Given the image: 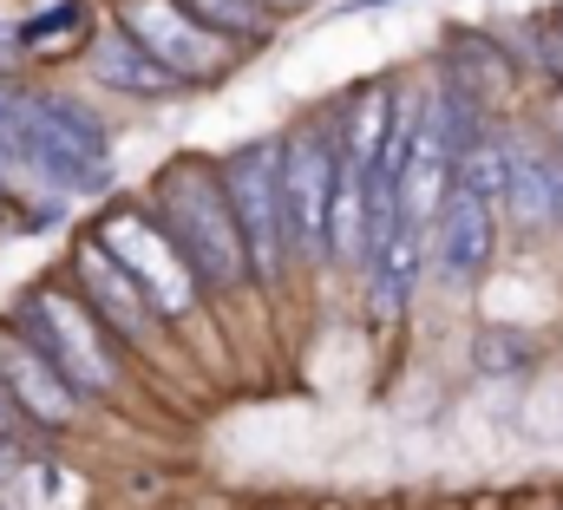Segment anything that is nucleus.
<instances>
[{
    "label": "nucleus",
    "mask_w": 563,
    "mask_h": 510,
    "mask_svg": "<svg viewBox=\"0 0 563 510\" xmlns=\"http://www.w3.org/2000/svg\"><path fill=\"white\" fill-rule=\"evenodd\" d=\"M144 203L157 210V223L170 230V243L184 250V262L197 268L210 308H243L263 301L256 295V268H250V243L223 184V157L203 151H177L144 177Z\"/></svg>",
    "instance_id": "nucleus-1"
},
{
    "label": "nucleus",
    "mask_w": 563,
    "mask_h": 510,
    "mask_svg": "<svg viewBox=\"0 0 563 510\" xmlns=\"http://www.w3.org/2000/svg\"><path fill=\"white\" fill-rule=\"evenodd\" d=\"M7 314L20 321V334L66 374V386L92 406V412H125L132 406V354L106 334V321L73 295L66 275H33L13 288Z\"/></svg>",
    "instance_id": "nucleus-2"
},
{
    "label": "nucleus",
    "mask_w": 563,
    "mask_h": 510,
    "mask_svg": "<svg viewBox=\"0 0 563 510\" xmlns=\"http://www.w3.org/2000/svg\"><path fill=\"white\" fill-rule=\"evenodd\" d=\"M341 177H347V151H341L334 99L314 106V112H295L282 125V197H288L301 281L334 275V197H341Z\"/></svg>",
    "instance_id": "nucleus-3"
},
{
    "label": "nucleus",
    "mask_w": 563,
    "mask_h": 510,
    "mask_svg": "<svg viewBox=\"0 0 563 510\" xmlns=\"http://www.w3.org/2000/svg\"><path fill=\"white\" fill-rule=\"evenodd\" d=\"M86 230L125 262V275L151 295V308L164 314L170 334H197V328H210V295H203V281H197V268L184 262V250L170 243V230L157 223V210L144 203V190L112 197Z\"/></svg>",
    "instance_id": "nucleus-4"
},
{
    "label": "nucleus",
    "mask_w": 563,
    "mask_h": 510,
    "mask_svg": "<svg viewBox=\"0 0 563 510\" xmlns=\"http://www.w3.org/2000/svg\"><path fill=\"white\" fill-rule=\"evenodd\" d=\"M223 184L250 243V268H256V295L263 308H276L288 281H301L295 268V230H288V197H282V131H256L243 144L223 151Z\"/></svg>",
    "instance_id": "nucleus-5"
},
{
    "label": "nucleus",
    "mask_w": 563,
    "mask_h": 510,
    "mask_svg": "<svg viewBox=\"0 0 563 510\" xmlns=\"http://www.w3.org/2000/svg\"><path fill=\"white\" fill-rule=\"evenodd\" d=\"M59 275L73 281V295L106 321V334H112L132 361H170V354H177V334L164 328V314L151 308V295L125 275V262L106 250L92 230H73Z\"/></svg>",
    "instance_id": "nucleus-6"
},
{
    "label": "nucleus",
    "mask_w": 563,
    "mask_h": 510,
    "mask_svg": "<svg viewBox=\"0 0 563 510\" xmlns=\"http://www.w3.org/2000/svg\"><path fill=\"white\" fill-rule=\"evenodd\" d=\"M112 20L139 40L164 73H177L190 92H223V86L250 66V59H243L217 26H203L184 0H112Z\"/></svg>",
    "instance_id": "nucleus-7"
},
{
    "label": "nucleus",
    "mask_w": 563,
    "mask_h": 510,
    "mask_svg": "<svg viewBox=\"0 0 563 510\" xmlns=\"http://www.w3.org/2000/svg\"><path fill=\"white\" fill-rule=\"evenodd\" d=\"M505 236H511L505 230V210L452 190V203L432 223V275H426V288H439L445 301L485 295L492 275H498V262H505Z\"/></svg>",
    "instance_id": "nucleus-8"
},
{
    "label": "nucleus",
    "mask_w": 563,
    "mask_h": 510,
    "mask_svg": "<svg viewBox=\"0 0 563 510\" xmlns=\"http://www.w3.org/2000/svg\"><path fill=\"white\" fill-rule=\"evenodd\" d=\"M432 73H445L459 92H472L492 119H525L531 59H525L511 40H498L492 26H445V33H439Z\"/></svg>",
    "instance_id": "nucleus-9"
},
{
    "label": "nucleus",
    "mask_w": 563,
    "mask_h": 510,
    "mask_svg": "<svg viewBox=\"0 0 563 510\" xmlns=\"http://www.w3.org/2000/svg\"><path fill=\"white\" fill-rule=\"evenodd\" d=\"M0 380H7V392L20 399V412L33 419V432H40L53 452L92 419V406H86V399L66 386V374L20 334V321H13L7 308H0Z\"/></svg>",
    "instance_id": "nucleus-10"
},
{
    "label": "nucleus",
    "mask_w": 563,
    "mask_h": 510,
    "mask_svg": "<svg viewBox=\"0 0 563 510\" xmlns=\"http://www.w3.org/2000/svg\"><path fill=\"white\" fill-rule=\"evenodd\" d=\"M426 275H432V236L400 223L380 250L367 255V268L354 281L361 288V314H367L374 334H394L413 314V301L426 295Z\"/></svg>",
    "instance_id": "nucleus-11"
},
{
    "label": "nucleus",
    "mask_w": 563,
    "mask_h": 510,
    "mask_svg": "<svg viewBox=\"0 0 563 510\" xmlns=\"http://www.w3.org/2000/svg\"><path fill=\"white\" fill-rule=\"evenodd\" d=\"M86 79H92L99 92L125 99V106H184V99H197L177 73H164V66L144 53L119 20H106V33L92 40V53H86Z\"/></svg>",
    "instance_id": "nucleus-12"
},
{
    "label": "nucleus",
    "mask_w": 563,
    "mask_h": 510,
    "mask_svg": "<svg viewBox=\"0 0 563 510\" xmlns=\"http://www.w3.org/2000/svg\"><path fill=\"white\" fill-rule=\"evenodd\" d=\"M106 20H112V7H99V0H33V13H26V73L86 66Z\"/></svg>",
    "instance_id": "nucleus-13"
},
{
    "label": "nucleus",
    "mask_w": 563,
    "mask_h": 510,
    "mask_svg": "<svg viewBox=\"0 0 563 510\" xmlns=\"http://www.w3.org/2000/svg\"><path fill=\"white\" fill-rule=\"evenodd\" d=\"M465 367L485 386H531L538 374H551V347L525 321H485L465 341Z\"/></svg>",
    "instance_id": "nucleus-14"
},
{
    "label": "nucleus",
    "mask_w": 563,
    "mask_h": 510,
    "mask_svg": "<svg viewBox=\"0 0 563 510\" xmlns=\"http://www.w3.org/2000/svg\"><path fill=\"white\" fill-rule=\"evenodd\" d=\"M184 7H190L203 26H217L243 59H263L282 40V26H288L276 7H263V0H184Z\"/></svg>",
    "instance_id": "nucleus-15"
},
{
    "label": "nucleus",
    "mask_w": 563,
    "mask_h": 510,
    "mask_svg": "<svg viewBox=\"0 0 563 510\" xmlns=\"http://www.w3.org/2000/svg\"><path fill=\"white\" fill-rule=\"evenodd\" d=\"M525 59H531V79H544V92H563V0L544 7V13H531Z\"/></svg>",
    "instance_id": "nucleus-16"
},
{
    "label": "nucleus",
    "mask_w": 563,
    "mask_h": 510,
    "mask_svg": "<svg viewBox=\"0 0 563 510\" xmlns=\"http://www.w3.org/2000/svg\"><path fill=\"white\" fill-rule=\"evenodd\" d=\"M518 425L531 432V439H551L563 445V374H538V380L525 386V399H518Z\"/></svg>",
    "instance_id": "nucleus-17"
},
{
    "label": "nucleus",
    "mask_w": 563,
    "mask_h": 510,
    "mask_svg": "<svg viewBox=\"0 0 563 510\" xmlns=\"http://www.w3.org/2000/svg\"><path fill=\"white\" fill-rule=\"evenodd\" d=\"M26 13H33V0H0V79H33L26 73Z\"/></svg>",
    "instance_id": "nucleus-18"
},
{
    "label": "nucleus",
    "mask_w": 563,
    "mask_h": 510,
    "mask_svg": "<svg viewBox=\"0 0 563 510\" xmlns=\"http://www.w3.org/2000/svg\"><path fill=\"white\" fill-rule=\"evenodd\" d=\"M380 7H407V0H334V13H380Z\"/></svg>",
    "instance_id": "nucleus-19"
},
{
    "label": "nucleus",
    "mask_w": 563,
    "mask_h": 510,
    "mask_svg": "<svg viewBox=\"0 0 563 510\" xmlns=\"http://www.w3.org/2000/svg\"><path fill=\"white\" fill-rule=\"evenodd\" d=\"M263 7H276L282 20H295V13H308V7H314V0H263Z\"/></svg>",
    "instance_id": "nucleus-20"
},
{
    "label": "nucleus",
    "mask_w": 563,
    "mask_h": 510,
    "mask_svg": "<svg viewBox=\"0 0 563 510\" xmlns=\"http://www.w3.org/2000/svg\"><path fill=\"white\" fill-rule=\"evenodd\" d=\"M263 510H301V505H263Z\"/></svg>",
    "instance_id": "nucleus-21"
}]
</instances>
